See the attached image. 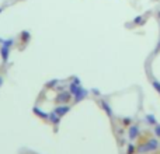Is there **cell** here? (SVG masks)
<instances>
[{
    "instance_id": "cell-1",
    "label": "cell",
    "mask_w": 160,
    "mask_h": 154,
    "mask_svg": "<svg viewBox=\"0 0 160 154\" xmlns=\"http://www.w3.org/2000/svg\"><path fill=\"white\" fill-rule=\"evenodd\" d=\"M153 87H154V88H156L160 93V83H157V81H153Z\"/></svg>"
},
{
    "instance_id": "cell-2",
    "label": "cell",
    "mask_w": 160,
    "mask_h": 154,
    "mask_svg": "<svg viewBox=\"0 0 160 154\" xmlns=\"http://www.w3.org/2000/svg\"><path fill=\"white\" fill-rule=\"evenodd\" d=\"M147 121H149V122H152V123H156V121L153 119V116H152V115H147Z\"/></svg>"
},
{
    "instance_id": "cell-3",
    "label": "cell",
    "mask_w": 160,
    "mask_h": 154,
    "mask_svg": "<svg viewBox=\"0 0 160 154\" xmlns=\"http://www.w3.org/2000/svg\"><path fill=\"white\" fill-rule=\"evenodd\" d=\"M141 20H142V17H136V18H135V23H141Z\"/></svg>"
},
{
    "instance_id": "cell-4",
    "label": "cell",
    "mask_w": 160,
    "mask_h": 154,
    "mask_svg": "<svg viewBox=\"0 0 160 154\" xmlns=\"http://www.w3.org/2000/svg\"><path fill=\"white\" fill-rule=\"evenodd\" d=\"M156 133H157V136H160V126L156 128Z\"/></svg>"
}]
</instances>
